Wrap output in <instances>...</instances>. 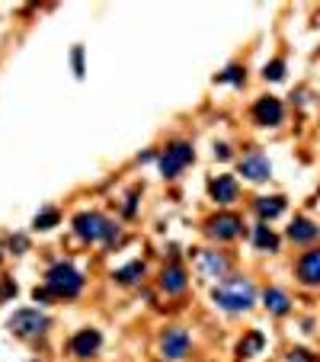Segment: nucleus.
Here are the masks:
<instances>
[{
    "label": "nucleus",
    "instance_id": "25",
    "mask_svg": "<svg viewBox=\"0 0 320 362\" xmlns=\"http://www.w3.org/2000/svg\"><path fill=\"white\" fill-rule=\"evenodd\" d=\"M74 71H77V77L84 74V49H80V45L74 49Z\"/></svg>",
    "mask_w": 320,
    "mask_h": 362
},
{
    "label": "nucleus",
    "instance_id": "5",
    "mask_svg": "<svg viewBox=\"0 0 320 362\" xmlns=\"http://www.w3.org/2000/svg\"><path fill=\"white\" fill-rule=\"evenodd\" d=\"M10 334L20 337V340H35V337H42L49 330V318L42 311H16L10 318Z\"/></svg>",
    "mask_w": 320,
    "mask_h": 362
},
{
    "label": "nucleus",
    "instance_id": "23",
    "mask_svg": "<svg viewBox=\"0 0 320 362\" xmlns=\"http://www.w3.org/2000/svg\"><path fill=\"white\" fill-rule=\"evenodd\" d=\"M218 80H230V84H244V71L240 68H228V71H221V74H218Z\"/></svg>",
    "mask_w": 320,
    "mask_h": 362
},
{
    "label": "nucleus",
    "instance_id": "10",
    "mask_svg": "<svg viewBox=\"0 0 320 362\" xmlns=\"http://www.w3.org/2000/svg\"><path fill=\"white\" fill-rule=\"evenodd\" d=\"M99 346H103V337H99V330H80V334L70 340V353L80 356V359H90V356H97Z\"/></svg>",
    "mask_w": 320,
    "mask_h": 362
},
{
    "label": "nucleus",
    "instance_id": "2",
    "mask_svg": "<svg viewBox=\"0 0 320 362\" xmlns=\"http://www.w3.org/2000/svg\"><path fill=\"white\" fill-rule=\"evenodd\" d=\"M74 231L84 241H103L106 247L118 244V228L106 215H99V212H80L74 218Z\"/></svg>",
    "mask_w": 320,
    "mask_h": 362
},
{
    "label": "nucleus",
    "instance_id": "15",
    "mask_svg": "<svg viewBox=\"0 0 320 362\" xmlns=\"http://www.w3.org/2000/svg\"><path fill=\"white\" fill-rule=\"evenodd\" d=\"M199 270H202V276H209V279H221L224 272H228V257H221V253H215V251H202L199 253Z\"/></svg>",
    "mask_w": 320,
    "mask_h": 362
},
{
    "label": "nucleus",
    "instance_id": "12",
    "mask_svg": "<svg viewBox=\"0 0 320 362\" xmlns=\"http://www.w3.org/2000/svg\"><path fill=\"white\" fill-rule=\"evenodd\" d=\"M160 289L167 295L186 292V270H183L180 263H167V270L160 272Z\"/></svg>",
    "mask_w": 320,
    "mask_h": 362
},
{
    "label": "nucleus",
    "instance_id": "18",
    "mask_svg": "<svg viewBox=\"0 0 320 362\" xmlns=\"http://www.w3.org/2000/svg\"><path fill=\"white\" fill-rule=\"evenodd\" d=\"M253 244H257L259 251H276V247H278V237L272 234L266 224H259V228L253 231Z\"/></svg>",
    "mask_w": 320,
    "mask_h": 362
},
{
    "label": "nucleus",
    "instance_id": "1",
    "mask_svg": "<svg viewBox=\"0 0 320 362\" xmlns=\"http://www.w3.org/2000/svg\"><path fill=\"white\" fill-rule=\"evenodd\" d=\"M211 298H215V305L224 308V311L240 314V311H247V308H253L257 292H253V286L247 279H228V282H218V286L211 289Z\"/></svg>",
    "mask_w": 320,
    "mask_h": 362
},
{
    "label": "nucleus",
    "instance_id": "13",
    "mask_svg": "<svg viewBox=\"0 0 320 362\" xmlns=\"http://www.w3.org/2000/svg\"><path fill=\"white\" fill-rule=\"evenodd\" d=\"M288 241L292 244H311V241H317L320 237V228L314 222H307V218H295L292 224H288Z\"/></svg>",
    "mask_w": 320,
    "mask_h": 362
},
{
    "label": "nucleus",
    "instance_id": "20",
    "mask_svg": "<svg viewBox=\"0 0 320 362\" xmlns=\"http://www.w3.org/2000/svg\"><path fill=\"white\" fill-rule=\"evenodd\" d=\"M259 349H263V334H257V330H253V334H247L244 337V343H240V349H237V353L244 356H253V353H259Z\"/></svg>",
    "mask_w": 320,
    "mask_h": 362
},
{
    "label": "nucleus",
    "instance_id": "8",
    "mask_svg": "<svg viewBox=\"0 0 320 362\" xmlns=\"http://www.w3.org/2000/svg\"><path fill=\"white\" fill-rule=\"evenodd\" d=\"M282 116H285V109H282V103L276 97H259L253 103V119H257L259 126H278Z\"/></svg>",
    "mask_w": 320,
    "mask_h": 362
},
{
    "label": "nucleus",
    "instance_id": "17",
    "mask_svg": "<svg viewBox=\"0 0 320 362\" xmlns=\"http://www.w3.org/2000/svg\"><path fill=\"white\" fill-rule=\"evenodd\" d=\"M263 301H266V308H269L272 314H278V318L292 311V298H288V295L282 292V289H266Z\"/></svg>",
    "mask_w": 320,
    "mask_h": 362
},
{
    "label": "nucleus",
    "instance_id": "3",
    "mask_svg": "<svg viewBox=\"0 0 320 362\" xmlns=\"http://www.w3.org/2000/svg\"><path fill=\"white\" fill-rule=\"evenodd\" d=\"M51 298H77L84 289V276L77 272L74 263H55L49 270V286Z\"/></svg>",
    "mask_w": 320,
    "mask_h": 362
},
{
    "label": "nucleus",
    "instance_id": "24",
    "mask_svg": "<svg viewBox=\"0 0 320 362\" xmlns=\"http://www.w3.org/2000/svg\"><path fill=\"white\" fill-rule=\"evenodd\" d=\"M288 362H317L311 353H304V349H292L288 353Z\"/></svg>",
    "mask_w": 320,
    "mask_h": 362
},
{
    "label": "nucleus",
    "instance_id": "16",
    "mask_svg": "<svg viewBox=\"0 0 320 362\" xmlns=\"http://www.w3.org/2000/svg\"><path fill=\"white\" fill-rule=\"evenodd\" d=\"M253 212H257L259 218H278L285 212V199H282V195H263V199L253 203Z\"/></svg>",
    "mask_w": 320,
    "mask_h": 362
},
{
    "label": "nucleus",
    "instance_id": "26",
    "mask_svg": "<svg viewBox=\"0 0 320 362\" xmlns=\"http://www.w3.org/2000/svg\"><path fill=\"white\" fill-rule=\"evenodd\" d=\"M0 289H4V292H0V298H10V295H16V282H10V279Z\"/></svg>",
    "mask_w": 320,
    "mask_h": 362
},
{
    "label": "nucleus",
    "instance_id": "22",
    "mask_svg": "<svg viewBox=\"0 0 320 362\" xmlns=\"http://www.w3.org/2000/svg\"><path fill=\"white\" fill-rule=\"evenodd\" d=\"M51 224H58V212H55V209H45V215L35 218V228H39V231L51 228Z\"/></svg>",
    "mask_w": 320,
    "mask_h": 362
},
{
    "label": "nucleus",
    "instance_id": "14",
    "mask_svg": "<svg viewBox=\"0 0 320 362\" xmlns=\"http://www.w3.org/2000/svg\"><path fill=\"white\" fill-rule=\"evenodd\" d=\"M209 193H211V199H215V203L228 205V203H234L237 195H240V189H237L234 176H218V180H211Z\"/></svg>",
    "mask_w": 320,
    "mask_h": 362
},
{
    "label": "nucleus",
    "instance_id": "21",
    "mask_svg": "<svg viewBox=\"0 0 320 362\" xmlns=\"http://www.w3.org/2000/svg\"><path fill=\"white\" fill-rule=\"evenodd\" d=\"M282 74H285V64H282V61H272V64H266V68H263L266 80H282Z\"/></svg>",
    "mask_w": 320,
    "mask_h": 362
},
{
    "label": "nucleus",
    "instance_id": "9",
    "mask_svg": "<svg viewBox=\"0 0 320 362\" xmlns=\"http://www.w3.org/2000/svg\"><path fill=\"white\" fill-rule=\"evenodd\" d=\"M237 170H240V176H247V180H257V183L269 180V174H272L269 160H266L263 154H250V157L237 160Z\"/></svg>",
    "mask_w": 320,
    "mask_h": 362
},
{
    "label": "nucleus",
    "instance_id": "19",
    "mask_svg": "<svg viewBox=\"0 0 320 362\" xmlns=\"http://www.w3.org/2000/svg\"><path fill=\"white\" fill-rule=\"evenodd\" d=\"M141 276H144V263H141V260H135V263H128L125 270L116 272V282H125V286H128V282H135V279H141Z\"/></svg>",
    "mask_w": 320,
    "mask_h": 362
},
{
    "label": "nucleus",
    "instance_id": "11",
    "mask_svg": "<svg viewBox=\"0 0 320 362\" xmlns=\"http://www.w3.org/2000/svg\"><path fill=\"white\" fill-rule=\"evenodd\" d=\"M298 279L301 282H307V286H320V247L317 251H307L304 257L298 260Z\"/></svg>",
    "mask_w": 320,
    "mask_h": 362
},
{
    "label": "nucleus",
    "instance_id": "6",
    "mask_svg": "<svg viewBox=\"0 0 320 362\" xmlns=\"http://www.w3.org/2000/svg\"><path fill=\"white\" fill-rule=\"evenodd\" d=\"M205 231H209V237H215V241H237L247 228H244V218L240 215H234V212H218V215L205 224Z\"/></svg>",
    "mask_w": 320,
    "mask_h": 362
},
{
    "label": "nucleus",
    "instance_id": "4",
    "mask_svg": "<svg viewBox=\"0 0 320 362\" xmlns=\"http://www.w3.org/2000/svg\"><path fill=\"white\" fill-rule=\"evenodd\" d=\"M192 160H195L192 145H189V141H173L167 151L160 154V174L167 176V180H173V176H180Z\"/></svg>",
    "mask_w": 320,
    "mask_h": 362
},
{
    "label": "nucleus",
    "instance_id": "7",
    "mask_svg": "<svg viewBox=\"0 0 320 362\" xmlns=\"http://www.w3.org/2000/svg\"><path fill=\"white\" fill-rule=\"evenodd\" d=\"M189 346H192V337L183 327H173L160 337V353L167 356V359H183V356L189 353Z\"/></svg>",
    "mask_w": 320,
    "mask_h": 362
}]
</instances>
